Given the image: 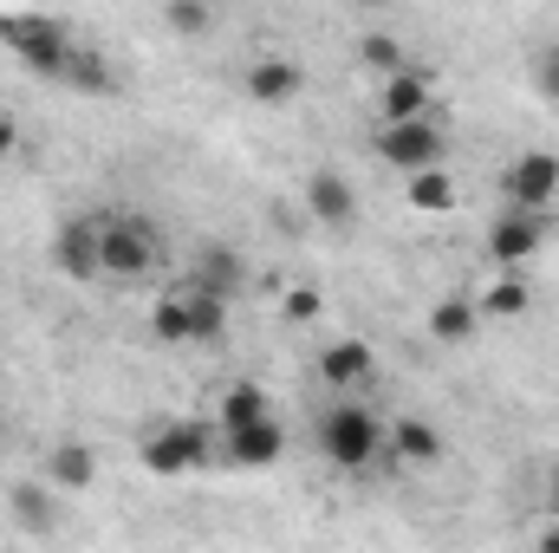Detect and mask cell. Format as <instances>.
<instances>
[{
    "mask_svg": "<svg viewBox=\"0 0 559 553\" xmlns=\"http://www.w3.org/2000/svg\"><path fill=\"white\" fill-rule=\"evenodd\" d=\"M319 449H325V462L345 469V475H365V469L391 462V449H384V416L371 411V404H358V398H338L332 411L319 416Z\"/></svg>",
    "mask_w": 559,
    "mask_h": 553,
    "instance_id": "obj_1",
    "label": "cell"
},
{
    "mask_svg": "<svg viewBox=\"0 0 559 553\" xmlns=\"http://www.w3.org/2000/svg\"><path fill=\"white\" fill-rule=\"evenodd\" d=\"M215 449H222V423H202V416H169V423L143 430L138 462L150 469V475L176 482V475H195L202 462H215Z\"/></svg>",
    "mask_w": 559,
    "mask_h": 553,
    "instance_id": "obj_2",
    "label": "cell"
},
{
    "mask_svg": "<svg viewBox=\"0 0 559 553\" xmlns=\"http://www.w3.org/2000/svg\"><path fill=\"white\" fill-rule=\"evenodd\" d=\"M163 261V228L143 215V209H111L105 228H98V274L105 280H150Z\"/></svg>",
    "mask_w": 559,
    "mask_h": 553,
    "instance_id": "obj_3",
    "label": "cell"
},
{
    "mask_svg": "<svg viewBox=\"0 0 559 553\" xmlns=\"http://www.w3.org/2000/svg\"><path fill=\"white\" fill-rule=\"evenodd\" d=\"M0 46H7L26 72L66 79V66H72V52H79V33H72L66 20H52V13H0Z\"/></svg>",
    "mask_w": 559,
    "mask_h": 553,
    "instance_id": "obj_4",
    "label": "cell"
},
{
    "mask_svg": "<svg viewBox=\"0 0 559 553\" xmlns=\"http://www.w3.org/2000/svg\"><path fill=\"white\" fill-rule=\"evenodd\" d=\"M547 242H554V215L547 209H501L481 248H488L495 268H534Z\"/></svg>",
    "mask_w": 559,
    "mask_h": 553,
    "instance_id": "obj_5",
    "label": "cell"
},
{
    "mask_svg": "<svg viewBox=\"0 0 559 553\" xmlns=\"http://www.w3.org/2000/svg\"><path fill=\"white\" fill-rule=\"evenodd\" d=\"M378 156L391 163V169H429V163H442L449 156V138H442V125H436V111H423V118H397V125H378Z\"/></svg>",
    "mask_w": 559,
    "mask_h": 553,
    "instance_id": "obj_6",
    "label": "cell"
},
{
    "mask_svg": "<svg viewBox=\"0 0 559 553\" xmlns=\"http://www.w3.org/2000/svg\"><path fill=\"white\" fill-rule=\"evenodd\" d=\"M559 196V156L554 150H521L501 169V202L508 209H554Z\"/></svg>",
    "mask_w": 559,
    "mask_h": 553,
    "instance_id": "obj_7",
    "label": "cell"
},
{
    "mask_svg": "<svg viewBox=\"0 0 559 553\" xmlns=\"http://www.w3.org/2000/svg\"><path fill=\"white\" fill-rule=\"evenodd\" d=\"M215 456H228V469H274L280 456H286V430H280V416H248V423H235V430H222V449Z\"/></svg>",
    "mask_w": 559,
    "mask_h": 553,
    "instance_id": "obj_8",
    "label": "cell"
},
{
    "mask_svg": "<svg viewBox=\"0 0 559 553\" xmlns=\"http://www.w3.org/2000/svg\"><path fill=\"white\" fill-rule=\"evenodd\" d=\"M319 378L332 385V398H352L365 385H378V352L352 332H338L332 345H319Z\"/></svg>",
    "mask_w": 559,
    "mask_h": 553,
    "instance_id": "obj_9",
    "label": "cell"
},
{
    "mask_svg": "<svg viewBox=\"0 0 559 553\" xmlns=\"http://www.w3.org/2000/svg\"><path fill=\"white\" fill-rule=\"evenodd\" d=\"M98 228H105V215H72V222H59L52 228V268L66 280H105L98 274Z\"/></svg>",
    "mask_w": 559,
    "mask_h": 553,
    "instance_id": "obj_10",
    "label": "cell"
},
{
    "mask_svg": "<svg viewBox=\"0 0 559 553\" xmlns=\"http://www.w3.org/2000/svg\"><path fill=\"white\" fill-rule=\"evenodd\" d=\"M436 111V72H417V66H397L378 79V125H397V118H423Z\"/></svg>",
    "mask_w": 559,
    "mask_h": 553,
    "instance_id": "obj_11",
    "label": "cell"
},
{
    "mask_svg": "<svg viewBox=\"0 0 559 553\" xmlns=\"http://www.w3.org/2000/svg\"><path fill=\"white\" fill-rule=\"evenodd\" d=\"M306 215H312L319 228L345 235V228L358 222V189H352L338 169H312V176H306Z\"/></svg>",
    "mask_w": 559,
    "mask_h": 553,
    "instance_id": "obj_12",
    "label": "cell"
},
{
    "mask_svg": "<svg viewBox=\"0 0 559 553\" xmlns=\"http://www.w3.org/2000/svg\"><path fill=\"white\" fill-rule=\"evenodd\" d=\"M384 449H391V462H404V469H436L442 462V430L429 423V416H391L384 423Z\"/></svg>",
    "mask_w": 559,
    "mask_h": 553,
    "instance_id": "obj_13",
    "label": "cell"
},
{
    "mask_svg": "<svg viewBox=\"0 0 559 553\" xmlns=\"http://www.w3.org/2000/svg\"><path fill=\"white\" fill-rule=\"evenodd\" d=\"M241 92L254 98V105H293L299 92H306V66L299 59H280V52H267V59H254L248 66V79H241Z\"/></svg>",
    "mask_w": 559,
    "mask_h": 553,
    "instance_id": "obj_14",
    "label": "cell"
},
{
    "mask_svg": "<svg viewBox=\"0 0 559 553\" xmlns=\"http://www.w3.org/2000/svg\"><path fill=\"white\" fill-rule=\"evenodd\" d=\"M150 339H156V345H195V293H189V280H176L169 293H156V306H150Z\"/></svg>",
    "mask_w": 559,
    "mask_h": 553,
    "instance_id": "obj_15",
    "label": "cell"
},
{
    "mask_svg": "<svg viewBox=\"0 0 559 553\" xmlns=\"http://www.w3.org/2000/svg\"><path fill=\"white\" fill-rule=\"evenodd\" d=\"M534 280H527V268H501V274L488 280L481 293H475V306H481V319H527L534 313Z\"/></svg>",
    "mask_w": 559,
    "mask_h": 553,
    "instance_id": "obj_16",
    "label": "cell"
},
{
    "mask_svg": "<svg viewBox=\"0 0 559 553\" xmlns=\"http://www.w3.org/2000/svg\"><path fill=\"white\" fill-rule=\"evenodd\" d=\"M46 482H52L59 495H85V489L98 482V449L79 443V436L52 443V456H46Z\"/></svg>",
    "mask_w": 559,
    "mask_h": 553,
    "instance_id": "obj_17",
    "label": "cell"
},
{
    "mask_svg": "<svg viewBox=\"0 0 559 553\" xmlns=\"http://www.w3.org/2000/svg\"><path fill=\"white\" fill-rule=\"evenodd\" d=\"M195 286H209V293H222V299H235L241 286H248V261L235 255V248H222V242H209L202 255H195V268H189Z\"/></svg>",
    "mask_w": 559,
    "mask_h": 553,
    "instance_id": "obj_18",
    "label": "cell"
},
{
    "mask_svg": "<svg viewBox=\"0 0 559 553\" xmlns=\"http://www.w3.org/2000/svg\"><path fill=\"white\" fill-rule=\"evenodd\" d=\"M475 326H481V306H475L468 293H442V299L429 306V339H436V345H468Z\"/></svg>",
    "mask_w": 559,
    "mask_h": 553,
    "instance_id": "obj_19",
    "label": "cell"
},
{
    "mask_svg": "<svg viewBox=\"0 0 559 553\" xmlns=\"http://www.w3.org/2000/svg\"><path fill=\"white\" fill-rule=\"evenodd\" d=\"M404 202H411L417 215H449V209L462 202V189H455V176H449L442 163H429V169H411V176H404Z\"/></svg>",
    "mask_w": 559,
    "mask_h": 553,
    "instance_id": "obj_20",
    "label": "cell"
},
{
    "mask_svg": "<svg viewBox=\"0 0 559 553\" xmlns=\"http://www.w3.org/2000/svg\"><path fill=\"white\" fill-rule=\"evenodd\" d=\"M13 521L26 528V534H52L59 528V489L52 482H13Z\"/></svg>",
    "mask_w": 559,
    "mask_h": 553,
    "instance_id": "obj_21",
    "label": "cell"
},
{
    "mask_svg": "<svg viewBox=\"0 0 559 553\" xmlns=\"http://www.w3.org/2000/svg\"><path fill=\"white\" fill-rule=\"evenodd\" d=\"M59 85L85 92V98H111V92H118V72H111V59H105L98 46H85V39H79V52H72V66H66V79H59Z\"/></svg>",
    "mask_w": 559,
    "mask_h": 553,
    "instance_id": "obj_22",
    "label": "cell"
},
{
    "mask_svg": "<svg viewBox=\"0 0 559 553\" xmlns=\"http://www.w3.org/2000/svg\"><path fill=\"white\" fill-rule=\"evenodd\" d=\"M248 416H267V391H261L254 378H235V385L215 398V423L235 430V423H248Z\"/></svg>",
    "mask_w": 559,
    "mask_h": 553,
    "instance_id": "obj_23",
    "label": "cell"
},
{
    "mask_svg": "<svg viewBox=\"0 0 559 553\" xmlns=\"http://www.w3.org/2000/svg\"><path fill=\"white\" fill-rule=\"evenodd\" d=\"M358 66H365L371 79H384V72H397V66H411V59H404L397 33H365V39H358Z\"/></svg>",
    "mask_w": 559,
    "mask_h": 553,
    "instance_id": "obj_24",
    "label": "cell"
},
{
    "mask_svg": "<svg viewBox=\"0 0 559 553\" xmlns=\"http://www.w3.org/2000/svg\"><path fill=\"white\" fill-rule=\"evenodd\" d=\"M163 20H169V33H182V39H202V33L215 26L209 0H169V7H163Z\"/></svg>",
    "mask_w": 559,
    "mask_h": 553,
    "instance_id": "obj_25",
    "label": "cell"
},
{
    "mask_svg": "<svg viewBox=\"0 0 559 553\" xmlns=\"http://www.w3.org/2000/svg\"><path fill=\"white\" fill-rule=\"evenodd\" d=\"M527 79H534V92H540L547 105H559V39L534 46V59H527Z\"/></svg>",
    "mask_w": 559,
    "mask_h": 553,
    "instance_id": "obj_26",
    "label": "cell"
},
{
    "mask_svg": "<svg viewBox=\"0 0 559 553\" xmlns=\"http://www.w3.org/2000/svg\"><path fill=\"white\" fill-rule=\"evenodd\" d=\"M319 313H325V293H319L312 280H299V286L286 293V319H293V326H312Z\"/></svg>",
    "mask_w": 559,
    "mask_h": 553,
    "instance_id": "obj_27",
    "label": "cell"
},
{
    "mask_svg": "<svg viewBox=\"0 0 559 553\" xmlns=\"http://www.w3.org/2000/svg\"><path fill=\"white\" fill-rule=\"evenodd\" d=\"M13 150H20V118L0 111V163H13Z\"/></svg>",
    "mask_w": 559,
    "mask_h": 553,
    "instance_id": "obj_28",
    "label": "cell"
},
{
    "mask_svg": "<svg viewBox=\"0 0 559 553\" xmlns=\"http://www.w3.org/2000/svg\"><path fill=\"white\" fill-rule=\"evenodd\" d=\"M345 7H358V13H384L391 0H345Z\"/></svg>",
    "mask_w": 559,
    "mask_h": 553,
    "instance_id": "obj_29",
    "label": "cell"
},
{
    "mask_svg": "<svg viewBox=\"0 0 559 553\" xmlns=\"http://www.w3.org/2000/svg\"><path fill=\"white\" fill-rule=\"evenodd\" d=\"M547 508H554V515H559V469H554V475H547Z\"/></svg>",
    "mask_w": 559,
    "mask_h": 553,
    "instance_id": "obj_30",
    "label": "cell"
},
{
    "mask_svg": "<svg viewBox=\"0 0 559 553\" xmlns=\"http://www.w3.org/2000/svg\"><path fill=\"white\" fill-rule=\"evenodd\" d=\"M540 548H547V553H559V521L547 528V534H540Z\"/></svg>",
    "mask_w": 559,
    "mask_h": 553,
    "instance_id": "obj_31",
    "label": "cell"
},
{
    "mask_svg": "<svg viewBox=\"0 0 559 553\" xmlns=\"http://www.w3.org/2000/svg\"><path fill=\"white\" fill-rule=\"evenodd\" d=\"M0 449H7V423H0Z\"/></svg>",
    "mask_w": 559,
    "mask_h": 553,
    "instance_id": "obj_32",
    "label": "cell"
}]
</instances>
